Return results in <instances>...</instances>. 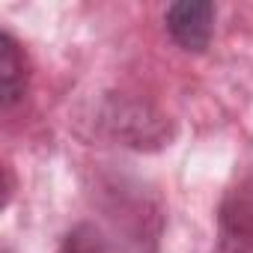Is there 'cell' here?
Returning <instances> with one entry per match:
<instances>
[{"label": "cell", "instance_id": "cell-2", "mask_svg": "<svg viewBox=\"0 0 253 253\" xmlns=\"http://www.w3.org/2000/svg\"><path fill=\"white\" fill-rule=\"evenodd\" d=\"M0 86H3V110H12L27 92V63L21 45L12 33H0Z\"/></svg>", "mask_w": 253, "mask_h": 253}, {"label": "cell", "instance_id": "cell-1", "mask_svg": "<svg viewBox=\"0 0 253 253\" xmlns=\"http://www.w3.org/2000/svg\"><path fill=\"white\" fill-rule=\"evenodd\" d=\"M217 6L211 0H176L164 12V27L170 39L188 54H206L214 39Z\"/></svg>", "mask_w": 253, "mask_h": 253}, {"label": "cell", "instance_id": "cell-3", "mask_svg": "<svg viewBox=\"0 0 253 253\" xmlns=\"http://www.w3.org/2000/svg\"><path fill=\"white\" fill-rule=\"evenodd\" d=\"M60 253H101L95 229H92V226H78V229H72V232L66 235Z\"/></svg>", "mask_w": 253, "mask_h": 253}]
</instances>
